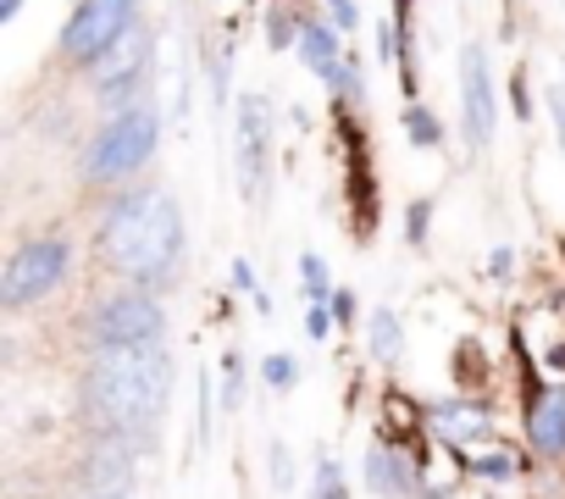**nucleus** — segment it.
Segmentation results:
<instances>
[{
    "label": "nucleus",
    "instance_id": "b1692460",
    "mask_svg": "<svg viewBox=\"0 0 565 499\" xmlns=\"http://www.w3.org/2000/svg\"><path fill=\"white\" fill-rule=\"evenodd\" d=\"M271 482L289 488L295 482V466H289V444H271Z\"/></svg>",
    "mask_w": 565,
    "mask_h": 499
},
{
    "label": "nucleus",
    "instance_id": "a211bd4d",
    "mask_svg": "<svg viewBox=\"0 0 565 499\" xmlns=\"http://www.w3.org/2000/svg\"><path fill=\"white\" fill-rule=\"evenodd\" d=\"M238 367H244V361L227 350V355H222V411H238V389H244V372H238Z\"/></svg>",
    "mask_w": 565,
    "mask_h": 499
},
{
    "label": "nucleus",
    "instance_id": "6e6552de",
    "mask_svg": "<svg viewBox=\"0 0 565 499\" xmlns=\"http://www.w3.org/2000/svg\"><path fill=\"white\" fill-rule=\"evenodd\" d=\"M460 112H466V145L471 150H488L493 145V128H499V89H493L488 51L477 40L460 51Z\"/></svg>",
    "mask_w": 565,
    "mask_h": 499
},
{
    "label": "nucleus",
    "instance_id": "dca6fc26",
    "mask_svg": "<svg viewBox=\"0 0 565 499\" xmlns=\"http://www.w3.org/2000/svg\"><path fill=\"white\" fill-rule=\"evenodd\" d=\"M399 123H405V134H411V139L422 145V150L444 139V128L433 123V112H427V106H405V117H399Z\"/></svg>",
    "mask_w": 565,
    "mask_h": 499
},
{
    "label": "nucleus",
    "instance_id": "5701e85b",
    "mask_svg": "<svg viewBox=\"0 0 565 499\" xmlns=\"http://www.w3.org/2000/svg\"><path fill=\"white\" fill-rule=\"evenodd\" d=\"M306 333L311 339H328L333 333V306H306Z\"/></svg>",
    "mask_w": 565,
    "mask_h": 499
},
{
    "label": "nucleus",
    "instance_id": "a878e982",
    "mask_svg": "<svg viewBox=\"0 0 565 499\" xmlns=\"http://www.w3.org/2000/svg\"><path fill=\"white\" fill-rule=\"evenodd\" d=\"M233 289H238V295H249V300H255V295H260V289H255V267H249V262H244V256H238V262H233Z\"/></svg>",
    "mask_w": 565,
    "mask_h": 499
},
{
    "label": "nucleus",
    "instance_id": "ddd939ff",
    "mask_svg": "<svg viewBox=\"0 0 565 499\" xmlns=\"http://www.w3.org/2000/svg\"><path fill=\"white\" fill-rule=\"evenodd\" d=\"M526 438H532V449H543V455H559V449H565V394H559V389H548V394L532 405Z\"/></svg>",
    "mask_w": 565,
    "mask_h": 499
},
{
    "label": "nucleus",
    "instance_id": "2eb2a0df",
    "mask_svg": "<svg viewBox=\"0 0 565 499\" xmlns=\"http://www.w3.org/2000/svg\"><path fill=\"white\" fill-rule=\"evenodd\" d=\"M300 295H306V306H328L333 300V278H328V262L322 256H300Z\"/></svg>",
    "mask_w": 565,
    "mask_h": 499
},
{
    "label": "nucleus",
    "instance_id": "412c9836",
    "mask_svg": "<svg viewBox=\"0 0 565 499\" xmlns=\"http://www.w3.org/2000/svg\"><path fill=\"white\" fill-rule=\"evenodd\" d=\"M328 23L339 34H355L361 29V7H355V0H328Z\"/></svg>",
    "mask_w": 565,
    "mask_h": 499
},
{
    "label": "nucleus",
    "instance_id": "4be33fe9",
    "mask_svg": "<svg viewBox=\"0 0 565 499\" xmlns=\"http://www.w3.org/2000/svg\"><path fill=\"white\" fill-rule=\"evenodd\" d=\"M427 216H433V205H427V200H416V205L405 211V233H411V244H422V238H427Z\"/></svg>",
    "mask_w": 565,
    "mask_h": 499
},
{
    "label": "nucleus",
    "instance_id": "6ab92c4d",
    "mask_svg": "<svg viewBox=\"0 0 565 499\" xmlns=\"http://www.w3.org/2000/svg\"><path fill=\"white\" fill-rule=\"evenodd\" d=\"M339 493H344L339 460H328V455H322V460H317V493H311V499H339Z\"/></svg>",
    "mask_w": 565,
    "mask_h": 499
},
{
    "label": "nucleus",
    "instance_id": "4468645a",
    "mask_svg": "<svg viewBox=\"0 0 565 499\" xmlns=\"http://www.w3.org/2000/svg\"><path fill=\"white\" fill-rule=\"evenodd\" d=\"M366 339H372V355H377V361H399V350H405L399 311H388V306H383V311H372V333H366Z\"/></svg>",
    "mask_w": 565,
    "mask_h": 499
},
{
    "label": "nucleus",
    "instance_id": "423d86ee",
    "mask_svg": "<svg viewBox=\"0 0 565 499\" xmlns=\"http://www.w3.org/2000/svg\"><path fill=\"white\" fill-rule=\"evenodd\" d=\"M161 333H167V311L150 289H122L89 317L95 350H139V344H161Z\"/></svg>",
    "mask_w": 565,
    "mask_h": 499
},
{
    "label": "nucleus",
    "instance_id": "7ed1b4c3",
    "mask_svg": "<svg viewBox=\"0 0 565 499\" xmlns=\"http://www.w3.org/2000/svg\"><path fill=\"white\" fill-rule=\"evenodd\" d=\"M161 145V112L150 100H134L122 112H106V123L89 134L78 172L84 183H128Z\"/></svg>",
    "mask_w": 565,
    "mask_h": 499
},
{
    "label": "nucleus",
    "instance_id": "aec40b11",
    "mask_svg": "<svg viewBox=\"0 0 565 499\" xmlns=\"http://www.w3.org/2000/svg\"><path fill=\"white\" fill-rule=\"evenodd\" d=\"M471 471H477V477H493V482H504V477H515V460L493 449V455H477V460H471Z\"/></svg>",
    "mask_w": 565,
    "mask_h": 499
},
{
    "label": "nucleus",
    "instance_id": "1a4fd4ad",
    "mask_svg": "<svg viewBox=\"0 0 565 499\" xmlns=\"http://www.w3.org/2000/svg\"><path fill=\"white\" fill-rule=\"evenodd\" d=\"M238 150H233V167H238V189L244 200H260L266 189V161H271V112H266V95H244L238 100Z\"/></svg>",
    "mask_w": 565,
    "mask_h": 499
},
{
    "label": "nucleus",
    "instance_id": "9b49d317",
    "mask_svg": "<svg viewBox=\"0 0 565 499\" xmlns=\"http://www.w3.org/2000/svg\"><path fill=\"white\" fill-rule=\"evenodd\" d=\"M433 433L444 444H477L493 433V416L477 400H444V405H433Z\"/></svg>",
    "mask_w": 565,
    "mask_h": 499
},
{
    "label": "nucleus",
    "instance_id": "c85d7f7f",
    "mask_svg": "<svg viewBox=\"0 0 565 499\" xmlns=\"http://www.w3.org/2000/svg\"><path fill=\"white\" fill-rule=\"evenodd\" d=\"M18 12H23V0H0V23H12Z\"/></svg>",
    "mask_w": 565,
    "mask_h": 499
},
{
    "label": "nucleus",
    "instance_id": "f3484780",
    "mask_svg": "<svg viewBox=\"0 0 565 499\" xmlns=\"http://www.w3.org/2000/svg\"><path fill=\"white\" fill-rule=\"evenodd\" d=\"M260 378H266V389H295L300 367H295V355H266L260 361Z\"/></svg>",
    "mask_w": 565,
    "mask_h": 499
},
{
    "label": "nucleus",
    "instance_id": "0eeeda50",
    "mask_svg": "<svg viewBox=\"0 0 565 499\" xmlns=\"http://www.w3.org/2000/svg\"><path fill=\"white\" fill-rule=\"evenodd\" d=\"M150 62H156V45H150L145 23H139V29H134L106 62L89 67V84H95V95L106 100V112H122V106L145 100L139 89H145V78H150Z\"/></svg>",
    "mask_w": 565,
    "mask_h": 499
},
{
    "label": "nucleus",
    "instance_id": "39448f33",
    "mask_svg": "<svg viewBox=\"0 0 565 499\" xmlns=\"http://www.w3.org/2000/svg\"><path fill=\"white\" fill-rule=\"evenodd\" d=\"M134 29H139V0H78L56 51H62V62H73V67H95V62H106Z\"/></svg>",
    "mask_w": 565,
    "mask_h": 499
},
{
    "label": "nucleus",
    "instance_id": "9d476101",
    "mask_svg": "<svg viewBox=\"0 0 565 499\" xmlns=\"http://www.w3.org/2000/svg\"><path fill=\"white\" fill-rule=\"evenodd\" d=\"M295 51L322 84H333L339 67H344V45H339V29L328 18H300V45Z\"/></svg>",
    "mask_w": 565,
    "mask_h": 499
},
{
    "label": "nucleus",
    "instance_id": "f8f14e48",
    "mask_svg": "<svg viewBox=\"0 0 565 499\" xmlns=\"http://www.w3.org/2000/svg\"><path fill=\"white\" fill-rule=\"evenodd\" d=\"M366 488L372 493H383V499H411L416 493V477H411V466L394 455V449H366Z\"/></svg>",
    "mask_w": 565,
    "mask_h": 499
},
{
    "label": "nucleus",
    "instance_id": "20e7f679",
    "mask_svg": "<svg viewBox=\"0 0 565 499\" xmlns=\"http://www.w3.org/2000/svg\"><path fill=\"white\" fill-rule=\"evenodd\" d=\"M67 262H73V244H67L62 233L23 238L12 256H7V273H0V306H7V311H23V306L56 295L62 278H67Z\"/></svg>",
    "mask_w": 565,
    "mask_h": 499
},
{
    "label": "nucleus",
    "instance_id": "f257e3e1",
    "mask_svg": "<svg viewBox=\"0 0 565 499\" xmlns=\"http://www.w3.org/2000/svg\"><path fill=\"white\" fill-rule=\"evenodd\" d=\"M100 256L128 284L161 289L172 278V267L183 262V211H178V200L161 183H139V189L117 194L106 222H100Z\"/></svg>",
    "mask_w": 565,
    "mask_h": 499
},
{
    "label": "nucleus",
    "instance_id": "f03ea898",
    "mask_svg": "<svg viewBox=\"0 0 565 499\" xmlns=\"http://www.w3.org/2000/svg\"><path fill=\"white\" fill-rule=\"evenodd\" d=\"M167 394H172V355L161 344H139V350H95L89 372H84V411L117 433H156L167 416Z\"/></svg>",
    "mask_w": 565,
    "mask_h": 499
},
{
    "label": "nucleus",
    "instance_id": "cd10ccee",
    "mask_svg": "<svg viewBox=\"0 0 565 499\" xmlns=\"http://www.w3.org/2000/svg\"><path fill=\"white\" fill-rule=\"evenodd\" d=\"M84 499H134V488H100V493H84Z\"/></svg>",
    "mask_w": 565,
    "mask_h": 499
},
{
    "label": "nucleus",
    "instance_id": "bb28decb",
    "mask_svg": "<svg viewBox=\"0 0 565 499\" xmlns=\"http://www.w3.org/2000/svg\"><path fill=\"white\" fill-rule=\"evenodd\" d=\"M328 306H333V317H339V322H350V317H355V295H344V289H339Z\"/></svg>",
    "mask_w": 565,
    "mask_h": 499
},
{
    "label": "nucleus",
    "instance_id": "393cba45",
    "mask_svg": "<svg viewBox=\"0 0 565 499\" xmlns=\"http://www.w3.org/2000/svg\"><path fill=\"white\" fill-rule=\"evenodd\" d=\"M548 117H554V134H559V150H565V84L548 89Z\"/></svg>",
    "mask_w": 565,
    "mask_h": 499
}]
</instances>
